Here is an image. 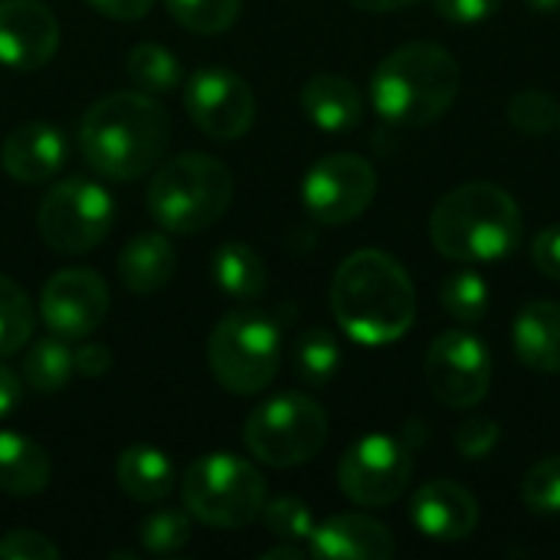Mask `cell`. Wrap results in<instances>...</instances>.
<instances>
[{
  "label": "cell",
  "instance_id": "obj_29",
  "mask_svg": "<svg viewBox=\"0 0 560 560\" xmlns=\"http://www.w3.org/2000/svg\"><path fill=\"white\" fill-rule=\"evenodd\" d=\"M440 299H443V308L463 325H476L489 315V282L476 269H456L443 282Z\"/></svg>",
  "mask_w": 560,
  "mask_h": 560
},
{
  "label": "cell",
  "instance_id": "obj_32",
  "mask_svg": "<svg viewBox=\"0 0 560 560\" xmlns=\"http://www.w3.org/2000/svg\"><path fill=\"white\" fill-rule=\"evenodd\" d=\"M509 121L522 135H548L555 125H560L558 98L545 89H522L509 102Z\"/></svg>",
  "mask_w": 560,
  "mask_h": 560
},
{
  "label": "cell",
  "instance_id": "obj_33",
  "mask_svg": "<svg viewBox=\"0 0 560 560\" xmlns=\"http://www.w3.org/2000/svg\"><path fill=\"white\" fill-rule=\"evenodd\" d=\"M259 515H262V525L269 528V535H276L282 541H308V535L315 528L312 509L295 495H279V499L266 502Z\"/></svg>",
  "mask_w": 560,
  "mask_h": 560
},
{
  "label": "cell",
  "instance_id": "obj_44",
  "mask_svg": "<svg viewBox=\"0 0 560 560\" xmlns=\"http://www.w3.org/2000/svg\"><path fill=\"white\" fill-rule=\"evenodd\" d=\"M535 13H560V0H525Z\"/></svg>",
  "mask_w": 560,
  "mask_h": 560
},
{
  "label": "cell",
  "instance_id": "obj_22",
  "mask_svg": "<svg viewBox=\"0 0 560 560\" xmlns=\"http://www.w3.org/2000/svg\"><path fill=\"white\" fill-rule=\"evenodd\" d=\"M115 479L118 489L141 505H158L177 489V469L158 446H128L115 463Z\"/></svg>",
  "mask_w": 560,
  "mask_h": 560
},
{
  "label": "cell",
  "instance_id": "obj_41",
  "mask_svg": "<svg viewBox=\"0 0 560 560\" xmlns=\"http://www.w3.org/2000/svg\"><path fill=\"white\" fill-rule=\"evenodd\" d=\"M20 397H23V381L10 368L0 364V420L20 407Z\"/></svg>",
  "mask_w": 560,
  "mask_h": 560
},
{
  "label": "cell",
  "instance_id": "obj_24",
  "mask_svg": "<svg viewBox=\"0 0 560 560\" xmlns=\"http://www.w3.org/2000/svg\"><path fill=\"white\" fill-rule=\"evenodd\" d=\"M210 276L217 289L236 302H256L269 285L262 256L246 243H223L210 259Z\"/></svg>",
  "mask_w": 560,
  "mask_h": 560
},
{
  "label": "cell",
  "instance_id": "obj_9",
  "mask_svg": "<svg viewBox=\"0 0 560 560\" xmlns=\"http://www.w3.org/2000/svg\"><path fill=\"white\" fill-rule=\"evenodd\" d=\"M115 220L112 194L89 177H66L39 203V236L52 253L79 256L95 249Z\"/></svg>",
  "mask_w": 560,
  "mask_h": 560
},
{
  "label": "cell",
  "instance_id": "obj_1",
  "mask_svg": "<svg viewBox=\"0 0 560 560\" xmlns=\"http://www.w3.org/2000/svg\"><path fill=\"white\" fill-rule=\"evenodd\" d=\"M331 312L341 331L358 345H394L413 328L417 289L394 256L358 249L331 279Z\"/></svg>",
  "mask_w": 560,
  "mask_h": 560
},
{
  "label": "cell",
  "instance_id": "obj_5",
  "mask_svg": "<svg viewBox=\"0 0 560 560\" xmlns=\"http://www.w3.org/2000/svg\"><path fill=\"white\" fill-rule=\"evenodd\" d=\"M233 200V174L220 158L187 151L154 167L148 213L167 233H200L213 226Z\"/></svg>",
  "mask_w": 560,
  "mask_h": 560
},
{
  "label": "cell",
  "instance_id": "obj_10",
  "mask_svg": "<svg viewBox=\"0 0 560 560\" xmlns=\"http://www.w3.org/2000/svg\"><path fill=\"white\" fill-rule=\"evenodd\" d=\"M413 476V450L390 433H368L348 446L338 463V486L348 502L361 509L394 505Z\"/></svg>",
  "mask_w": 560,
  "mask_h": 560
},
{
  "label": "cell",
  "instance_id": "obj_38",
  "mask_svg": "<svg viewBox=\"0 0 560 560\" xmlns=\"http://www.w3.org/2000/svg\"><path fill=\"white\" fill-rule=\"evenodd\" d=\"M433 3L440 16L450 23H482L502 7V0H433Z\"/></svg>",
  "mask_w": 560,
  "mask_h": 560
},
{
  "label": "cell",
  "instance_id": "obj_27",
  "mask_svg": "<svg viewBox=\"0 0 560 560\" xmlns=\"http://www.w3.org/2000/svg\"><path fill=\"white\" fill-rule=\"evenodd\" d=\"M128 75L141 92H174L184 79L180 59L161 43H138L128 52Z\"/></svg>",
  "mask_w": 560,
  "mask_h": 560
},
{
  "label": "cell",
  "instance_id": "obj_23",
  "mask_svg": "<svg viewBox=\"0 0 560 560\" xmlns=\"http://www.w3.org/2000/svg\"><path fill=\"white\" fill-rule=\"evenodd\" d=\"M49 476H52L49 453L36 440L0 430V492L30 499L49 486Z\"/></svg>",
  "mask_w": 560,
  "mask_h": 560
},
{
  "label": "cell",
  "instance_id": "obj_14",
  "mask_svg": "<svg viewBox=\"0 0 560 560\" xmlns=\"http://www.w3.org/2000/svg\"><path fill=\"white\" fill-rule=\"evenodd\" d=\"M43 325L66 341L95 335L108 318V285L92 269H59L39 295Z\"/></svg>",
  "mask_w": 560,
  "mask_h": 560
},
{
  "label": "cell",
  "instance_id": "obj_34",
  "mask_svg": "<svg viewBox=\"0 0 560 560\" xmlns=\"http://www.w3.org/2000/svg\"><path fill=\"white\" fill-rule=\"evenodd\" d=\"M522 499L535 515H560V456H548L528 469Z\"/></svg>",
  "mask_w": 560,
  "mask_h": 560
},
{
  "label": "cell",
  "instance_id": "obj_20",
  "mask_svg": "<svg viewBox=\"0 0 560 560\" xmlns=\"http://www.w3.org/2000/svg\"><path fill=\"white\" fill-rule=\"evenodd\" d=\"M512 348L518 361L538 374L560 371V305L548 299L528 302L512 325Z\"/></svg>",
  "mask_w": 560,
  "mask_h": 560
},
{
  "label": "cell",
  "instance_id": "obj_6",
  "mask_svg": "<svg viewBox=\"0 0 560 560\" xmlns=\"http://www.w3.org/2000/svg\"><path fill=\"white\" fill-rule=\"evenodd\" d=\"M180 492L190 518L210 528H246L266 505L262 472L233 453H207L194 459L184 469Z\"/></svg>",
  "mask_w": 560,
  "mask_h": 560
},
{
  "label": "cell",
  "instance_id": "obj_18",
  "mask_svg": "<svg viewBox=\"0 0 560 560\" xmlns=\"http://www.w3.org/2000/svg\"><path fill=\"white\" fill-rule=\"evenodd\" d=\"M69 158L66 135L49 121H23L0 144V167L20 184H43Z\"/></svg>",
  "mask_w": 560,
  "mask_h": 560
},
{
  "label": "cell",
  "instance_id": "obj_43",
  "mask_svg": "<svg viewBox=\"0 0 560 560\" xmlns=\"http://www.w3.org/2000/svg\"><path fill=\"white\" fill-rule=\"evenodd\" d=\"M308 551L305 548H295V545H279V548H269L262 551V560H305Z\"/></svg>",
  "mask_w": 560,
  "mask_h": 560
},
{
  "label": "cell",
  "instance_id": "obj_12",
  "mask_svg": "<svg viewBox=\"0 0 560 560\" xmlns=\"http://www.w3.org/2000/svg\"><path fill=\"white\" fill-rule=\"evenodd\" d=\"M423 374L433 397L443 407H456V410L476 407L479 400H486L492 384L489 345L466 328L443 331L427 351Z\"/></svg>",
  "mask_w": 560,
  "mask_h": 560
},
{
  "label": "cell",
  "instance_id": "obj_35",
  "mask_svg": "<svg viewBox=\"0 0 560 560\" xmlns=\"http://www.w3.org/2000/svg\"><path fill=\"white\" fill-rule=\"evenodd\" d=\"M499 436H502V430H499L495 420L472 417V420H466V423L456 427L453 443H456L459 456H466V459H486L499 446Z\"/></svg>",
  "mask_w": 560,
  "mask_h": 560
},
{
  "label": "cell",
  "instance_id": "obj_19",
  "mask_svg": "<svg viewBox=\"0 0 560 560\" xmlns=\"http://www.w3.org/2000/svg\"><path fill=\"white\" fill-rule=\"evenodd\" d=\"M302 112L315 128L328 135H345L361 125L364 98L351 79L335 72H318L302 85Z\"/></svg>",
  "mask_w": 560,
  "mask_h": 560
},
{
  "label": "cell",
  "instance_id": "obj_13",
  "mask_svg": "<svg viewBox=\"0 0 560 560\" xmlns=\"http://www.w3.org/2000/svg\"><path fill=\"white\" fill-rule=\"evenodd\" d=\"M184 108L190 121L213 141H236L253 128L256 95L243 75L223 66H203L184 82Z\"/></svg>",
  "mask_w": 560,
  "mask_h": 560
},
{
  "label": "cell",
  "instance_id": "obj_30",
  "mask_svg": "<svg viewBox=\"0 0 560 560\" xmlns=\"http://www.w3.org/2000/svg\"><path fill=\"white\" fill-rule=\"evenodd\" d=\"M138 541L154 558H167V555L184 551L187 541H190V512L187 509H158V512H151L138 528Z\"/></svg>",
  "mask_w": 560,
  "mask_h": 560
},
{
  "label": "cell",
  "instance_id": "obj_2",
  "mask_svg": "<svg viewBox=\"0 0 560 560\" xmlns=\"http://www.w3.org/2000/svg\"><path fill=\"white\" fill-rule=\"evenodd\" d=\"M171 141V118L148 92H112L79 121V151L115 184L151 174Z\"/></svg>",
  "mask_w": 560,
  "mask_h": 560
},
{
  "label": "cell",
  "instance_id": "obj_37",
  "mask_svg": "<svg viewBox=\"0 0 560 560\" xmlns=\"http://www.w3.org/2000/svg\"><path fill=\"white\" fill-rule=\"evenodd\" d=\"M532 259L538 266L541 276L560 282V223L545 226L538 236H535V246H532Z\"/></svg>",
  "mask_w": 560,
  "mask_h": 560
},
{
  "label": "cell",
  "instance_id": "obj_17",
  "mask_svg": "<svg viewBox=\"0 0 560 560\" xmlns=\"http://www.w3.org/2000/svg\"><path fill=\"white\" fill-rule=\"evenodd\" d=\"M397 541L387 525L368 515H331L308 535V558L318 560H390Z\"/></svg>",
  "mask_w": 560,
  "mask_h": 560
},
{
  "label": "cell",
  "instance_id": "obj_4",
  "mask_svg": "<svg viewBox=\"0 0 560 560\" xmlns=\"http://www.w3.org/2000/svg\"><path fill=\"white\" fill-rule=\"evenodd\" d=\"M463 72L440 43H407L384 56L371 75V105L390 125L427 128L459 98Z\"/></svg>",
  "mask_w": 560,
  "mask_h": 560
},
{
  "label": "cell",
  "instance_id": "obj_7",
  "mask_svg": "<svg viewBox=\"0 0 560 560\" xmlns=\"http://www.w3.org/2000/svg\"><path fill=\"white\" fill-rule=\"evenodd\" d=\"M207 364L223 390L253 397V394L266 390L279 374L282 331L269 315L230 312L210 331Z\"/></svg>",
  "mask_w": 560,
  "mask_h": 560
},
{
  "label": "cell",
  "instance_id": "obj_42",
  "mask_svg": "<svg viewBox=\"0 0 560 560\" xmlns=\"http://www.w3.org/2000/svg\"><path fill=\"white\" fill-rule=\"evenodd\" d=\"M351 7L364 10V13H394V10H404V7H413L417 0H348Z\"/></svg>",
  "mask_w": 560,
  "mask_h": 560
},
{
  "label": "cell",
  "instance_id": "obj_36",
  "mask_svg": "<svg viewBox=\"0 0 560 560\" xmlns=\"http://www.w3.org/2000/svg\"><path fill=\"white\" fill-rule=\"evenodd\" d=\"M59 548L39 532H10L0 541V560H56Z\"/></svg>",
  "mask_w": 560,
  "mask_h": 560
},
{
  "label": "cell",
  "instance_id": "obj_40",
  "mask_svg": "<svg viewBox=\"0 0 560 560\" xmlns=\"http://www.w3.org/2000/svg\"><path fill=\"white\" fill-rule=\"evenodd\" d=\"M108 368H112V354H108L105 345H82V348L75 351V371H79L82 377L95 381V377H102Z\"/></svg>",
  "mask_w": 560,
  "mask_h": 560
},
{
  "label": "cell",
  "instance_id": "obj_15",
  "mask_svg": "<svg viewBox=\"0 0 560 560\" xmlns=\"http://www.w3.org/2000/svg\"><path fill=\"white\" fill-rule=\"evenodd\" d=\"M59 23L39 0H0V66L33 72L52 62Z\"/></svg>",
  "mask_w": 560,
  "mask_h": 560
},
{
  "label": "cell",
  "instance_id": "obj_39",
  "mask_svg": "<svg viewBox=\"0 0 560 560\" xmlns=\"http://www.w3.org/2000/svg\"><path fill=\"white\" fill-rule=\"evenodd\" d=\"M85 3L112 20H141L154 7V0H85Z\"/></svg>",
  "mask_w": 560,
  "mask_h": 560
},
{
  "label": "cell",
  "instance_id": "obj_8",
  "mask_svg": "<svg viewBox=\"0 0 560 560\" xmlns=\"http://www.w3.org/2000/svg\"><path fill=\"white\" fill-rule=\"evenodd\" d=\"M243 443L249 456L272 469L305 466L328 443V413L305 394H279L259 404L246 427Z\"/></svg>",
  "mask_w": 560,
  "mask_h": 560
},
{
  "label": "cell",
  "instance_id": "obj_21",
  "mask_svg": "<svg viewBox=\"0 0 560 560\" xmlns=\"http://www.w3.org/2000/svg\"><path fill=\"white\" fill-rule=\"evenodd\" d=\"M177 272V253L164 233H138L125 243L118 256L121 285L135 295L161 292Z\"/></svg>",
  "mask_w": 560,
  "mask_h": 560
},
{
  "label": "cell",
  "instance_id": "obj_11",
  "mask_svg": "<svg viewBox=\"0 0 560 560\" xmlns=\"http://www.w3.org/2000/svg\"><path fill=\"white\" fill-rule=\"evenodd\" d=\"M377 194V171L371 161L351 151L318 158L302 180V203L308 217L325 226H345L358 220Z\"/></svg>",
  "mask_w": 560,
  "mask_h": 560
},
{
  "label": "cell",
  "instance_id": "obj_3",
  "mask_svg": "<svg viewBox=\"0 0 560 560\" xmlns=\"http://www.w3.org/2000/svg\"><path fill=\"white\" fill-rule=\"evenodd\" d=\"M522 210L509 190L469 180L443 194L430 213V243L453 262H495L522 243Z\"/></svg>",
  "mask_w": 560,
  "mask_h": 560
},
{
  "label": "cell",
  "instance_id": "obj_16",
  "mask_svg": "<svg viewBox=\"0 0 560 560\" xmlns=\"http://www.w3.org/2000/svg\"><path fill=\"white\" fill-rule=\"evenodd\" d=\"M410 518L430 541H466L479 525V502L453 479H433L410 499Z\"/></svg>",
  "mask_w": 560,
  "mask_h": 560
},
{
  "label": "cell",
  "instance_id": "obj_31",
  "mask_svg": "<svg viewBox=\"0 0 560 560\" xmlns=\"http://www.w3.org/2000/svg\"><path fill=\"white\" fill-rule=\"evenodd\" d=\"M243 0H164L167 13L190 33H223L236 23Z\"/></svg>",
  "mask_w": 560,
  "mask_h": 560
},
{
  "label": "cell",
  "instance_id": "obj_25",
  "mask_svg": "<svg viewBox=\"0 0 560 560\" xmlns=\"http://www.w3.org/2000/svg\"><path fill=\"white\" fill-rule=\"evenodd\" d=\"M75 374V351L66 345V338H43L26 351L23 361V381L36 394H52L62 390Z\"/></svg>",
  "mask_w": 560,
  "mask_h": 560
},
{
  "label": "cell",
  "instance_id": "obj_26",
  "mask_svg": "<svg viewBox=\"0 0 560 560\" xmlns=\"http://www.w3.org/2000/svg\"><path fill=\"white\" fill-rule=\"evenodd\" d=\"M292 368H295L299 381H305L312 387L335 381V374L341 368V348H338L335 335L325 328H308L292 348Z\"/></svg>",
  "mask_w": 560,
  "mask_h": 560
},
{
  "label": "cell",
  "instance_id": "obj_28",
  "mask_svg": "<svg viewBox=\"0 0 560 560\" xmlns=\"http://www.w3.org/2000/svg\"><path fill=\"white\" fill-rule=\"evenodd\" d=\"M33 302L30 295L7 276H0V358H10L26 348L33 338Z\"/></svg>",
  "mask_w": 560,
  "mask_h": 560
}]
</instances>
